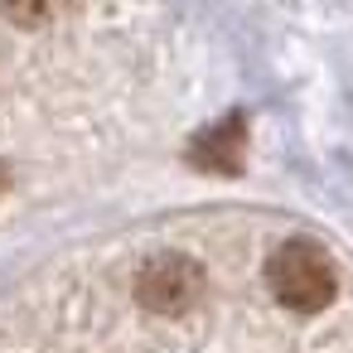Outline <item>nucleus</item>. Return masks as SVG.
<instances>
[{"label":"nucleus","instance_id":"nucleus-5","mask_svg":"<svg viewBox=\"0 0 353 353\" xmlns=\"http://www.w3.org/2000/svg\"><path fill=\"white\" fill-rule=\"evenodd\" d=\"M10 189V170H6V160H0V194Z\"/></svg>","mask_w":353,"mask_h":353},{"label":"nucleus","instance_id":"nucleus-2","mask_svg":"<svg viewBox=\"0 0 353 353\" xmlns=\"http://www.w3.org/2000/svg\"><path fill=\"white\" fill-rule=\"evenodd\" d=\"M203 295V266L184 252H155L136 271V305L165 319H179L199 305Z\"/></svg>","mask_w":353,"mask_h":353},{"label":"nucleus","instance_id":"nucleus-3","mask_svg":"<svg viewBox=\"0 0 353 353\" xmlns=\"http://www.w3.org/2000/svg\"><path fill=\"white\" fill-rule=\"evenodd\" d=\"M247 160V121L242 117H223L208 131H199L189 141V165L208 170V174H237Z\"/></svg>","mask_w":353,"mask_h":353},{"label":"nucleus","instance_id":"nucleus-4","mask_svg":"<svg viewBox=\"0 0 353 353\" xmlns=\"http://www.w3.org/2000/svg\"><path fill=\"white\" fill-rule=\"evenodd\" d=\"M49 10H54V0H0V15L20 30H39L49 20Z\"/></svg>","mask_w":353,"mask_h":353},{"label":"nucleus","instance_id":"nucleus-1","mask_svg":"<svg viewBox=\"0 0 353 353\" xmlns=\"http://www.w3.org/2000/svg\"><path fill=\"white\" fill-rule=\"evenodd\" d=\"M266 285L271 295L295 310V314H319L334 295H339V271L329 261V252L310 237H290L271 252L266 261Z\"/></svg>","mask_w":353,"mask_h":353}]
</instances>
